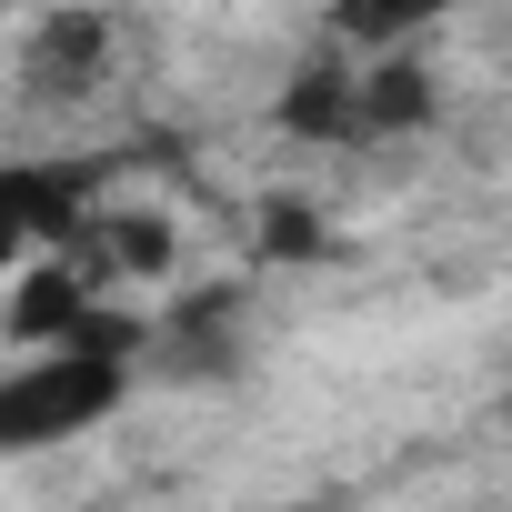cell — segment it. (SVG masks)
<instances>
[{"label":"cell","instance_id":"2","mask_svg":"<svg viewBox=\"0 0 512 512\" xmlns=\"http://www.w3.org/2000/svg\"><path fill=\"white\" fill-rule=\"evenodd\" d=\"M61 241V181L51 171H0V272Z\"/></svg>","mask_w":512,"mask_h":512},{"label":"cell","instance_id":"1","mask_svg":"<svg viewBox=\"0 0 512 512\" xmlns=\"http://www.w3.org/2000/svg\"><path fill=\"white\" fill-rule=\"evenodd\" d=\"M121 352L111 342H51L31 352L21 372H0V452H41V442H71L91 432L111 402H121Z\"/></svg>","mask_w":512,"mask_h":512}]
</instances>
